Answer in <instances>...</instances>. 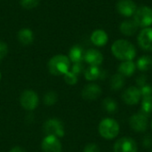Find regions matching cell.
Listing matches in <instances>:
<instances>
[{"label": "cell", "instance_id": "obj_17", "mask_svg": "<svg viewBox=\"0 0 152 152\" xmlns=\"http://www.w3.org/2000/svg\"><path fill=\"white\" fill-rule=\"evenodd\" d=\"M136 64L133 61H126L119 64L118 73L123 77H131L136 70Z\"/></svg>", "mask_w": 152, "mask_h": 152}, {"label": "cell", "instance_id": "obj_15", "mask_svg": "<svg viewBox=\"0 0 152 152\" xmlns=\"http://www.w3.org/2000/svg\"><path fill=\"white\" fill-rule=\"evenodd\" d=\"M138 25L134 20H126L120 24V31L123 35L126 37L134 36L138 30Z\"/></svg>", "mask_w": 152, "mask_h": 152}, {"label": "cell", "instance_id": "obj_31", "mask_svg": "<svg viewBox=\"0 0 152 152\" xmlns=\"http://www.w3.org/2000/svg\"><path fill=\"white\" fill-rule=\"evenodd\" d=\"M7 52H8L7 45L2 41H0V61L7 54Z\"/></svg>", "mask_w": 152, "mask_h": 152}, {"label": "cell", "instance_id": "obj_2", "mask_svg": "<svg viewBox=\"0 0 152 152\" xmlns=\"http://www.w3.org/2000/svg\"><path fill=\"white\" fill-rule=\"evenodd\" d=\"M70 67V61L69 57L63 54L53 56L48 62V69L51 74L54 76L65 75Z\"/></svg>", "mask_w": 152, "mask_h": 152}, {"label": "cell", "instance_id": "obj_18", "mask_svg": "<svg viewBox=\"0 0 152 152\" xmlns=\"http://www.w3.org/2000/svg\"><path fill=\"white\" fill-rule=\"evenodd\" d=\"M85 53L86 52L84 49L79 45L73 46L69 53V59L73 63H80L85 59Z\"/></svg>", "mask_w": 152, "mask_h": 152}, {"label": "cell", "instance_id": "obj_28", "mask_svg": "<svg viewBox=\"0 0 152 152\" xmlns=\"http://www.w3.org/2000/svg\"><path fill=\"white\" fill-rule=\"evenodd\" d=\"M140 91H141L142 98L152 95V86L149 84H146L143 86L140 87Z\"/></svg>", "mask_w": 152, "mask_h": 152}, {"label": "cell", "instance_id": "obj_24", "mask_svg": "<svg viewBox=\"0 0 152 152\" xmlns=\"http://www.w3.org/2000/svg\"><path fill=\"white\" fill-rule=\"evenodd\" d=\"M141 110V111L145 113L146 115L152 113V95L142 98Z\"/></svg>", "mask_w": 152, "mask_h": 152}, {"label": "cell", "instance_id": "obj_29", "mask_svg": "<svg viewBox=\"0 0 152 152\" xmlns=\"http://www.w3.org/2000/svg\"><path fill=\"white\" fill-rule=\"evenodd\" d=\"M83 70H84V66H83L82 62H80V63H74V65L72 66V69H71V72H73L77 77L83 72Z\"/></svg>", "mask_w": 152, "mask_h": 152}, {"label": "cell", "instance_id": "obj_7", "mask_svg": "<svg viewBox=\"0 0 152 152\" xmlns=\"http://www.w3.org/2000/svg\"><path fill=\"white\" fill-rule=\"evenodd\" d=\"M44 131L46 135L62 137L64 135V127L58 119H49L44 125Z\"/></svg>", "mask_w": 152, "mask_h": 152}, {"label": "cell", "instance_id": "obj_36", "mask_svg": "<svg viewBox=\"0 0 152 152\" xmlns=\"http://www.w3.org/2000/svg\"><path fill=\"white\" fill-rule=\"evenodd\" d=\"M0 79H1V72H0Z\"/></svg>", "mask_w": 152, "mask_h": 152}, {"label": "cell", "instance_id": "obj_19", "mask_svg": "<svg viewBox=\"0 0 152 152\" xmlns=\"http://www.w3.org/2000/svg\"><path fill=\"white\" fill-rule=\"evenodd\" d=\"M136 68L144 72L152 69V57L151 55H142L137 60Z\"/></svg>", "mask_w": 152, "mask_h": 152}, {"label": "cell", "instance_id": "obj_4", "mask_svg": "<svg viewBox=\"0 0 152 152\" xmlns=\"http://www.w3.org/2000/svg\"><path fill=\"white\" fill-rule=\"evenodd\" d=\"M134 20L141 28H149L152 24V9L149 6L143 5L137 8L134 14Z\"/></svg>", "mask_w": 152, "mask_h": 152}, {"label": "cell", "instance_id": "obj_22", "mask_svg": "<svg viewBox=\"0 0 152 152\" xmlns=\"http://www.w3.org/2000/svg\"><path fill=\"white\" fill-rule=\"evenodd\" d=\"M102 70L97 66H90L85 70V77L88 81H94L101 78Z\"/></svg>", "mask_w": 152, "mask_h": 152}, {"label": "cell", "instance_id": "obj_1", "mask_svg": "<svg viewBox=\"0 0 152 152\" xmlns=\"http://www.w3.org/2000/svg\"><path fill=\"white\" fill-rule=\"evenodd\" d=\"M111 52L117 59L123 61H133L136 56L135 46L126 39L116 40L111 45Z\"/></svg>", "mask_w": 152, "mask_h": 152}, {"label": "cell", "instance_id": "obj_10", "mask_svg": "<svg viewBox=\"0 0 152 152\" xmlns=\"http://www.w3.org/2000/svg\"><path fill=\"white\" fill-rule=\"evenodd\" d=\"M116 8L122 16L131 17L135 13L137 5L133 0H118L116 4Z\"/></svg>", "mask_w": 152, "mask_h": 152}, {"label": "cell", "instance_id": "obj_14", "mask_svg": "<svg viewBox=\"0 0 152 152\" xmlns=\"http://www.w3.org/2000/svg\"><path fill=\"white\" fill-rule=\"evenodd\" d=\"M90 66L99 67L103 61V55L102 53L96 49H89L85 53L84 59Z\"/></svg>", "mask_w": 152, "mask_h": 152}, {"label": "cell", "instance_id": "obj_35", "mask_svg": "<svg viewBox=\"0 0 152 152\" xmlns=\"http://www.w3.org/2000/svg\"><path fill=\"white\" fill-rule=\"evenodd\" d=\"M151 128H152V120H151Z\"/></svg>", "mask_w": 152, "mask_h": 152}, {"label": "cell", "instance_id": "obj_33", "mask_svg": "<svg viewBox=\"0 0 152 152\" xmlns=\"http://www.w3.org/2000/svg\"><path fill=\"white\" fill-rule=\"evenodd\" d=\"M152 144V137L148 134L146 136H144L143 140H142V145L144 148H150Z\"/></svg>", "mask_w": 152, "mask_h": 152}, {"label": "cell", "instance_id": "obj_37", "mask_svg": "<svg viewBox=\"0 0 152 152\" xmlns=\"http://www.w3.org/2000/svg\"><path fill=\"white\" fill-rule=\"evenodd\" d=\"M151 152H152V151H151Z\"/></svg>", "mask_w": 152, "mask_h": 152}, {"label": "cell", "instance_id": "obj_23", "mask_svg": "<svg viewBox=\"0 0 152 152\" xmlns=\"http://www.w3.org/2000/svg\"><path fill=\"white\" fill-rule=\"evenodd\" d=\"M102 108L108 113H115L118 110V106L114 99L107 97L102 101Z\"/></svg>", "mask_w": 152, "mask_h": 152}, {"label": "cell", "instance_id": "obj_34", "mask_svg": "<svg viewBox=\"0 0 152 152\" xmlns=\"http://www.w3.org/2000/svg\"><path fill=\"white\" fill-rule=\"evenodd\" d=\"M10 152H26L22 148H20V147H14L13 149L11 150Z\"/></svg>", "mask_w": 152, "mask_h": 152}, {"label": "cell", "instance_id": "obj_13", "mask_svg": "<svg viewBox=\"0 0 152 152\" xmlns=\"http://www.w3.org/2000/svg\"><path fill=\"white\" fill-rule=\"evenodd\" d=\"M102 94V88L96 84H89L86 86L82 91V97L87 101H94Z\"/></svg>", "mask_w": 152, "mask_h": 152}, {"label": "cell", "instance_id": "obj_27", "mask_svg": "<svg viewBox=\"0 0 152 152\" xmlns=\"http://www.w3.org/2000/svg\"><path fill=\"white\" fill-rule=\"evenodd\" d=\"M64 80L69 85H75L77 82V76L71 71H68L64 75Z\"/></svg>", "mask_w": 152, "mask_h": 152}, {"label": "cell", "instance_id": "obj_30", "mask_svg": "<svg viewBox=\"0 0 152 152\" xmlns=\"http://www.w3.org/2000/svg\"><path fill=\"white\" fill-rule=\"evenodd\" d=\"M83 152H101V151H100V148L97 144L89 143L85 147Z\"/></svg>", "mask_w": 152, "mask_h": 152}, {"label": "cell", "instance_id": "obj_16", "mask_svg": "<svg viewBox=\"0 0 152 152\" xmlns=\"http://www.w3.org/2000/svg\"><path fill=\"white\" fill-rule=\"evenodd\" d=\"M108 34L102 29H96L91 35V41L96 46H103L108 43Z\"/></svg>", "mask_w": 152, "mask_h": 152}, {"label": "cell", "instance_id": "obj_6", "mask_svg": "<svg viewBox=\"0 0 152 152\" xmlns=\"http://www.w3.org/2000/svg\"><path fill=\"white\" fill-rule=\"evenodd\" d=\"M138 145L131 137H122L118 139L113 147L114 152H137Z\"/></svg>", "mask_w": 152, "mask_h": 152}, {"label": "cell", "instance_id": "obj_20", "mask_svg": "<svg viewBox=\"0 0 152 152\" xmlns=\"http://www.w3.org/2000/svg\"><path fill=\"white\" fill-rule=\"evenodd\" d=\"M18 39L22 45H30L34 40L33 32L29 28H21L18 33Z\"/></svg>", "mask_w": 152, "mask_h": 152}, {"label": "cell", "instance_id": "obj_12", "mask_svg": "<svg viewBox=\"0 0 152 152\" xmlns=\"http://www.w3.org/2000/svg\"><path fill=\"white\" fill-rule=\"evenodd\" d=\"M42 149L45 152H61V144L57 137L47 135L42 142Z\"/></svg>", "mask_w": 152, "mask_h": 152}, {"label": "cell", "instance_id": "obj_25", "mask_svg": "<svg viewBox=\"0 0 152 152\" xmlns=\"http://www.w3.org/2000/svg\"><path fill=\"white\" fill-rule=\"evenodd\" d=\"M57 94L54 92H48L44 96V102L46 105H53L57 102Z\"/></svg>", "mask_w": 152, "mask_h": 152}, {"label": "cell", "instance_id": "obj_21", "mask_svg": "<svg viewBox=\"0 0 152 152\" xmlns=\"http://www.w3.org/2000/svg\"><path fill=\"white\" fill-rule=\"evenodd\" d=\"M110 84V87L113 91H119L120 89H122L124 87V86L126 84L125 77H123L119 73H117L111 77Z\"/></svg>", "mask_w": 152, "mask_h": 152}, {"label": "cell", "instance_id": "obj_26", "mask_svg": "<svg viewBox=\"0 0 152 152\" xmlns=\"http://www.w3.org/2000/svg\"><path fill=\"white\" fill-rule=\"evenodd\" d=\"M40 0H20V5L25 9H32L38 5Z\"/></svg>", "mask_w": 152, "mask_h": 152}, {"label": "cell", "instance_id": "obj_8", "mask_svg": "<svg viewBox=\"0 0 152 152\" xmlns=\"http://www.w3.org/2000/svg\"><path fill=\"white\" fill-rule=\"evenodd\" d=\"M142 99L140 88L137 86H130L122 94V100L127 105H136Z\"/></svg>", "mask_w": 152, "mask_h": 152}, {"label": "cell", "instance_id": "obj_9", "mask_svg": "<svg viewBox=\"0 0 152 152\" xmlns=\"http://www.w3.org/2000/svg\"><path fill=\"white\" fill-rule=\"evenodd\" d=\"M20 102L21 106L25 110H33L38 105V97L35 92L27 90V91L22 93Z\"/></svg>", "mask_w": 152, "mask_h": 152}, {"label": "cell", "instance_id": "obj_5", "mask_svg": "<svg viewBox=\"0 0 152 152\" xmlns=\"http://www.w3.org/2000/svg\"><path fill=\"white\" fill-rule=\"evenodd\" d=\"M130 127L136 133H143L148 129L149 119L145 113L138 112L134 114L129 119Z\"/></svg>", "mask_w": 152, "mask_h": 152}, {"label": "cell", "instance_id": "obj_11", "mask_svg": "<svg viewBox=\"0 0 152 152\" xmlns=\"http://www.w3.org/2000/svg\"><path fill=\"white\" fill-rule=\"evenodd\" d=\"M138 44L142 50L152 51V28H144L138 35Z\"/></svg>", "mask_w": 152, "mask_h": 152}, {"label": "cell", "instance_id": "obj_32", "mask_svg": "<svg viewBox=\"0 0 152 152\" xmlns=\"http://www.w3.org/2000/svg\"><path fill=\"white\" fill-rule=\"evenodd\" d=\"M136 84L138 86L142 87L144 85L147 84V77L145 75H140L139 77H137L136 78Z\"/></svg>", "mask_w": 152, "mask_h": 152}, {"label": "cell", "instance_id": "obj_3", "mask_svg": "<svg viewBox=\"0 0 152 152\" xmlns=\"http://www.w3.org/2000/svg\"><path fill=\"white\" fill-rule=\"evenodd\" d=\"M99 134L106 140H113L119 134V125L113 118H104L99 124Z\"/></svg>", "mask_w": 152, "mask_h": 152}]
</instances>
